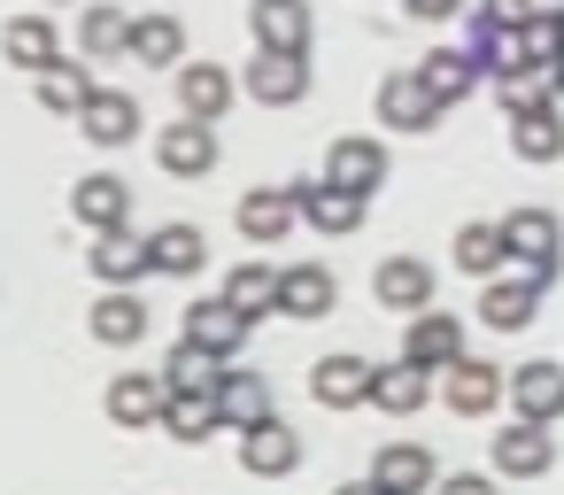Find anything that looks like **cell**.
Returning <instances> with one entry per match:
<instances>
[{
	"label": "cell",
	"mask_w": 564,
	"mask_h": 495,
	"mask_svg": "<svg viewBox=\"0 0 564 495\" xmlns=\"http://www.w3.org/2000/svg\"><path fill=\"white\" fill-rule=\"evenodd\" d=\"M402 9H410L417 24H448V17H471L464 0H402Z\"/></svg>",
	"instance_id": "cell-42"
},
{
	"label": "cell",
	"mask_w": 564,
	"mask_h": 495,
	"mask_svg": "<svg viewBox=\"0 0 564 495\" xmlns=\"http://www.w3.org/2000/svg\"><path fill=\"white\" fill-rule=\"evenodd\" d=\"M155 163H163L171 179H209V171H217V125H194V117L163 125V132H155Z\"/></svg>",
	"instance_id": "cell-8"
},
{
	"label": "cell",
	"mask_w": 564,
	"mask_h": 495,
	"mask_svg": "<svg viewBox=\"0 0 564 495\" xmlns=\"http://www.w3.org/2000/svg\"><path fill=\"white\" fill-rule=\"evenodd\" d=\"M0 55H9L17 71H55L63 63V47H55V24L47 17H17V24H0Z\"/></svg>",
	"instance_id": "cell-30"
},
{
	"label": "cell",
	"mask_w": 564,
	"mask_h": 495,
	"mask_svg": "<svg viewBox=\"0 0 564 495\" xmlns=\"http://www.w3.org/2000/svg\"><path fill=\"white\" fill-rule=\"evenodd\" d=\"M217 426H225L217 395H171V410H163V433L171 441H209Z\"/></svg>",
	"instance_id": "cell-38"
},
{
	"label": "cell",
	"mask_w": 564,
	"mask_h": 495,
	"mask_svg": "<svg viewBox=\"0 0 564 495\" xmlns=\"http://www.w3.org/2000/svg\"><path fill=\"white\" fill-rule=\"evenodd\" d=\"M163 379H171V395H217V379H225V364H217L209 348H194V341H178V348L163 356Z\"/></svg>",
	"instance_id": "cell-37"
},
{
	"label": "cell",
	"mask_w": 564,
	"mask_h": 495,
	"mask_svg": "<svg viewBox=\"0 0 564 495\" xmlns=\"http://www.w3.org/2000/svg\"><path fill=\"white\" fill-rule=\"evenodd\" d=\"M240 94H248L256 109H294V101L310 94V55H263V47H256V63L240 71Z\"/></svg>",
	"instance_id": "cell-3"
},
{
	"label": "cell",
	"mask_w": 564,
	"mask_h": 495,
	"mask_svg": "<svg viewBox=\"0 0 564 495\" xmlns=\"http://www.w3.org/2000/svg\"><path fill=\"white\" fill-rule=\"evenodd\" d=\"M248 32L263 55H310V0H256Z\"/></svg>",
	"instance_id": "cell-16"
},
{
	"label": "cell",
	"mask_w": 564,
	"mask_h": 495,
	"mask_svg": "<svg viewBox=\"0 0 564 495\" xmlns=\"http://www.w3.org/2000/svg\"><path fill=\"white\" fill-rule=\"evenodd\" d=\"M433 395H441V379L417 372L410 356H402V364H379V379H371V410H387V418H410V410H425Z\"/></svg>",
	"instance_id": "cell-25"
},
{
	"label": "cell",
	"mask_w": 564,
	"mask_h": 495,
	"mask_svg": "<svg viewBox=\"0 0 564 495\" xmlns=\"http://www.w3.org/2000/svg\"><path fill=\"white\" fill-rule=\"evenodd\" d=\"M171 86H178V117H194V125H217L232 109V94H240V78L225 63H186Z\"/></svg>",
	"instance_id": "cell-9"
},
{
	"label": "cell",
	"mask_w": 564,
	"mask_h": 495,
	"mask_svg": "<svg viewBox=\"0 0 564 495\" xmlns=\"http://www.w3.org/2000/svg\"><path fill=\"white\" fill-rule=\"evenodd\" d=\"M217 410H225V426L256 433V426H271V418H279V395H271V379H263V372L225 364V379H217Z\"/></svg>",
	"instance_id": "cell-14"
},
{
	"label": "cell",
	"mask_w": 564,
	"mask_h": 495,
	"mask_svg": "<svg viewBox=\"0 0 564 495\" xmlns=\"http://www.w3.org/2000/svg\"><path fill=\"white\" fill-rule=\"evenodd\" d=\"M132 9H109V0H101V9H86L78 17V47L94 55V63H109V55H132Z\"/></svg>",
	"instance_id": "cell-32"
},
{
	"label": "cell",
	"mask_w": 564,
	"mask_h": 495,
	"mask_svg": "<svg viewBox=\"0 0 564 495\" xmlns=\"http://www.w3.org/2000/svg\"><path fill=\"white\" fill-rule=\"evenodd\" d=\"M248 333H256V325L217 294V302H194V310H186V333H178V341H194V348H209L217 364H232V356L248 348Z\"/></svg>",
	"instance_id": "cell-11"
},
{
	"label": "cell",
	"mask_w": 564,
	"mask_h": 495,
	"mask_svg": "<svg viewBox=\"0 0 564 495\" xmlns=\"http://www.w3.org/2000/svg\"><path fill=\"white\" fill-rule=\"evenodd\" d=\"M86 325H94L101 348H140V341H148V302H140V287H109V294L86 310Z\"/></svg>",
	"instance_id": "cell-19"
},
{
	"label": "cell",
	"mask_w": 564,
	"mask_h": 495,
	"mask_svg": "<svg viewBox=\"0 0 564 495\" xmlns=\"http://www.w3.org/2000/svg\"><path fill=\"white\" fill-rule=\"evenodd\" d=\"M286 194H294L302 225L325 233V240H348V233L364 225V209H371V202H356V194H340V186H325V179H294Z\"/></svg>",
	"instance_id": "cell-6"
},
{
	"label": "cell",
	"mask_w": 564,
	"mask_h": 495,
	"mask_svg": "<svg viewBox=\"0 0 564 495\" xmlns=\"http://www.w3.org/2000/svg\"><path fill=\"white\" fill-rule=\"evenodd\" d=\"M379 125H387V132H433V125H441V101L425 94L417 71H387V86H379Z\"/></svg>",
	"instance_id": "cell-10"
},
{
	"label": "cell",
	"mask_w": 564,
	"mask_h": 495,
	"mask_svg": "<svg viewBox=\"0 0 564 495\" xmlns=\"http://www.w3.org/2000/svg\"><path fill=\"white\" fill-rule=\"evenodd\" d=\"M333 495H379V487H371V480H348V487H333Z\"/></svg>",
	"instance_id": "cell-45"
},
{
	"label": "cell",
	"mask_w": 564,
	"mask_h": 495,
	"mask_svg": "<svg viewBox=\"0 0 564 495\" xmlns=\"http://www.w3.org/2000/svg\"><path fill=\"white\" fill-rule=\"evenodd\" d=\"M502 248H510V263H556L564 256V225L549 209H510L502 217Z\"/></svg>",
	"instance_id": "cell-23"
},
{
	"label": "cell",
	"mask_w": 564,
	"mask_h": 495,
	"mask_svg": "<svg viewBox=\"0 0 564 495\" xmlns=\"http://www.w3.org/2000/svg\"><path fill=\"white\" fill-rule=\"evenodd\" d=\"M240 464H248L256 480H286V472H302V433H294L286 418H271V426L240 433Z\"/></svg>",
	"instance_id": "cell-22"
},
{
	"label": "cell",
	"mask_w": 564,
	"mask_h": 495,
	"mask_svg": "<svg viewBox=\"0 0 564 495\" xmlns=\"http://www.w3.org/2000/svg\"><path fill=\"white\" fill-rule=\"evenodd\" d=\"M479 17H487V24H502V32H525V24H533L525 0H479Z\"/></svg>",
	"instance_id": "cell-41"
},
{
	"label": "cell",
	"mask_w": 564,
	"mask_h": 495,
	"mask_svg": "<svg viewBox=\"0 0 564 495\" xmlns=\"http://www.w3.org/2000/svg\"><path fill=\"white\" fill-rule=\"evenodd\" d=\"M78 132L94 140V148H132L148 125H140V101L132 94H117V86H101L94 101H86V117H78Z\"/></svg>",
	"instance_id": "cell-21"
},
{
	"label": "cell",
	"mask_w": 564,
	"mask_h": 495,
	"mask_svg": "<svg viewBox=\"0 0 564 495\" xmlns=\"http://www.w3.org/2000/svg\"><path fill=\"white\" fill-rule=\"evenodd\" d=\"M479 318H487L495 333H525V325L541 318V287H525L518 271H510V279H487V294H479Z\"/></svg>",
	"instance_id": "cell-29"
},
{
	"label": "cell",
	"mask_w": 564,
	"mask_h": 495,
	"mask_svg": "<svg viewBox=\"0 0 564 495\" xmlns=\"http://www.w3.org/2000/svg\"><path fill=\"white\" fill-rule=\"evenodd\" d=\"M417 78H425V94H433V101L448 109V101H464V94L479 86V63H471L464 47H433V55L417 63Z\"/></svg>",
	"instance_id": "cell-33"
},
{
	"label": "cell",
	"mask_w": 564,
	"mask_h": 495,
	"mask_svg": "<svg viewBox=\"0 0 564 495\" xmlns=\"http://www.w3.org/2000/svg\"><path fill=\"white\" fill-rule=\"evenodd\" d=\"M402 356L417 364V372H448V364H464V318H441V310H425V318H410V341H402Z\"/></svg>",
	"instance_id": "cell-20"
},
{
	"label": "cell",
	"mask_w": 564,
	"mask_h": 495,
	"mask_svg": "<svg viewBox=\"0 0 564 495\" xmlns=\"http://www.w3.org/2000/svg\"><path fill=\"white\" fill-rule=\"evenodd\" d=\"M70 217L101 240V233H124L132 225V186L117 179V171H94V179H78L70 186Z\"/></svg>",
	"instance_id": "cell-5"
},
{
	"label": "cell",
	"mask_w": 564,
	"mask_h": 495,
	"mask_svg": "<svg viewBox=\"0 0 564 495\" xmlns=\"http://www.w3.org/2000/svg\"><path fill=\"white\" fill-rule=\"evenodd\" d=\"M502 395H510V372H502V364H487V356H464V364H448V372H441V402H448L456 418H487Z\"/></svg>",
	"instance_id": "cell-4"
},
{
	"label": "cell",
	"mask_w": 564,
	"mask_h": 495,
	"mask_svg": "<svg viewBox=\"0 0 564 495\" xmlns=\"http://www.w3.org/2000/svg\"><path fill=\"white\" fill-rule=\"evenodd\" d=\"M371 294H379V310H394V318H425V310H433V263H425V256H387V263L371 271Z\"/></svg>",
	"instance_id": "cell-7"
},
{
	"label": "cell",
	"mask_w": 564,
	"mask_h": 495,
	"mask_svg": "<svg viewBox=\"0 0 564 495\" xmlns=\"http://www.w3.org/2000/svg\"><path fill=\"white\" fill-rule=\"evenodd\" d=\"M495 94H502V109L510 117H525V109H549L556 94H549V71H518V78H495Z\"/></svg>",
	"instance_id": "cell-39"
},
{
	"label": "cell",
	"mask_w": 564,
	"mask_h": 495,
	"mask_svg": "<svg viewBox=\"0 0 564 495\" xmlns=\"http://www.w3.org/2000/svg\"><path fill=\"white\" fill-rule=\"evenodd\" d=\"M101 402H109L117 426H163V410H171V379H163V372H117Z\"/></svg>",
	"instance_id": "cell-13"
},
{
	"label": "cell",
	"mask_w": 564,
	"mask_h": 495,
	"mask_svg": "<svg viewBox=\"0 0 564 495\" xmlns=\"http://www.w3.org/2000/svg\"><path fill=\"white\" fill-rule=\"evenodd\" d=\"M533 9V24H564V0H525Z\"/></svg>",
	"instance_id": "cell-43"
},
{
	"label": "cell",
	"mask_w": 564,
	"mask_h": 495,
	"mask_svg": "<svg viewBox=\"0 0 564 495\" xmlns=\"http://www.w3.org/2000/svg\"><path fill=\"white\" fill-rule=\"evenodd\" d=\"M371 487H379V495H425V487H441V464H433V449H417V441H387V449L371 456Z\"/></svg>",
	"instance_id": "cell-15"
},
{
	"label": "cell",
	"mask_w": 564,
	"mask_h": 495,
	"mask_svg": "<svg viewBox=\"0 0 564 495\" xmlns=\"http://www.w3.org/2000/svg\"><path fill=\"white\" fill-rule=\"evenodd\" d=\"M148 256H155V271H171V279H202V263H209V233L202 225H155L148 233Z\"/></svg>",
	"instance_id": "cell-27"
},
{
	"label": "cell",
	"mask_w": 564,
	"mask_h": 495,
	"mask_svg": "<svg viewBox=\"0 0 564 495\" xmlns=\"http://www.w3.org/2000/svg\"><path fill=\"white\" fill-rule=\"evenodd\" d=\"M549 94H556V109H564V63H556V71H549Z\"/></svg>",
	"instance_id": "cell-44"
},
{
	"label": "cell",
	"mask_w": 564,
	"mask_h": 495,
	"mask_svg": "<svg viewBox=\"0 0 564 495\" xmlns=\"http://www.w3.org/2000/svg\"><path fill=\"white\" fill-rule=\"evenodd\" d=\"M101 86H94V71H78L70 55L55 63V71H40V101L55 109V117H86V101H94Z\"/></svg>",
	"instance_id": "cell-35"
},
{
	"label": "cell",
	"mask_w": 564,
	"mask_h": 495,
	"mask_svg": "<svg viewBox=\"0 0 564 495\" xmlns=\"http://www.w3.org/2000/svg\"><path fill=\"white\" fill-rule=\"evenodd\" d=\"M510 410L533 418V426H556V418H564V364H549V356L518 364V372H510Z\"/></svg>",
	"instance_id": "cell-17"
},
{
	"label": "cell",
	"mask_w": 564,
	"mask_h": 495,
	"mask_svg": "<svg viewBox=\"0 0 564 495\" xmlns=\"http://www.w3.org/2000/svg\"><path fill=\"white\" fill-rule=\"evenodd\" d=\"M510 155H518V163H556V155H564V109L549 101V109L510 117Z\"/></svg>",
	"instance_id": "cell-31"
},
{
	"label": "cell",
	"mask_w": 564,
	"mask_h": 495,
	"mask_svg": "<svg viewBox=\"0 0 564 495\" xmlns=\"http://www.w3.org/2000/svg\"><path fill=\"white\" fill-rule=\"evenodd\" d=\"M333 302H340V279H333L325 263L279 271V318H333Z\"/></svg>",
	"instance_id": "cell-24"
},
{
	"label": "cell",
	"mask_w": 564,
	"mask_h": 495,
	"mask_svg": "<svg viewBox=\"0 0 564 495\" xmlns=\"http://www.w3.org/2000/svg\"><path fill=\"white\" fill-rule=\"evenodd\" d=\"M371 379H379V364H364V356H325L317 372H310V395H317V410H364L371 402Z\"/></svg>",
	"instance_id": "cell-12"
},
{
	"label": "cell",
	"mask_w": 564,
	"mask_h": 495,
	"mask_svg": "<svg viewBox=\"0 0 564 495\" xmlns=\"http://www.w3.org/2000/svg\"><path fill=\"white\" fill-rule=\"evenodd\" d=\"M294 225H302V209H294V194H286V186H256V194H240V233H248L256 248L286 240Z\"/></svg>",
	"instance_id": "cell-26"
},
{
	"label": "cell",
	"mask_w": 564,
	"mask_h": 495,
	"mask_svg": "<svg viewBox=\"0 0 564 495\" xmlns=\"http://www.w3.org/2000/svg\"><path fill=\"white\" fill-rule=\"evenodd\" d=\"M325 186H340V194L371 202V194L387 186V140H364V132L333 140V148H325Z\"/></svg>",
	"instance_id": "cell-2"
},
{
	"label": "cell",
	"mask_w": 564,
	"mask_h": 495,
	"mask_svg": "<svg viewBox=\"0 0 564 495\" xmlns=\"http://www.w3.org/2000/svg\"><path fill=\"white\" fill-rule=\"evenodd\" d=\"M448 263H456V271H471V279H502V263H510L502 225H464V233H456V248H448Z\"/></svg>",
	"instance_id": "cell-34"
},
{
	"label": "cell",
	"mask_w": 564,
	"mask_h": 495,
	"mask_svg": "<svg viewBox=\"0 0 564 495\" xmlns=\"http://www.w3.org/2000/svg\"><path fill=\"white\" fill-rule=\"evenodd\" d=\"M86 271H94V279H101V294H109V287H140V279L155 271V256H148V240L124 225V233H101V240H94Z\"/></svg>",
	"instance_id": "cell-18"
},
{
	"label": "cell",
	"mask_w": 564,
	"mask_h": 495,
	"mask_svg": "<svg viewBox=\"0 0 564 495\" xmlns=\"http://www.w3.org/2000/svg\"><path fill=\"white\" fill-rule=\"evenodd\" d=\"M433 495H502V480H495V472H448Z\"/></svg>",
	"instance_id": "cell-40"
},
{
	"label": "cell",
	"mask_w": 564,
	"mask_h": 495,
	"mask_svg": "<svg viewBox=\"0 0 564 495\" xmlns=\"http://www.w3.org/2000/svg\"><path fill=\"white\" fill-rule=\"evenodd\" d=\"M225 302H232L248 325L271 318V310H279V271H271V263H240V271L225 279Z\"/></svg>",
	"instance_id": "cell-36"
},
{
	"label": "cell",
	"mask_w": 564,
	"mask_h": 495,
	"mask_svg": "<svg viewBox=\"0 0 564 495\" xmlns=\"http://www.w3.org/2000/svg\"><path fill=\"white\" fill-rule=\"evenodd\" d=\"M556 464V441H549V426H533V418H510L495 441H487V472L495 480H541Z\"/></svg>",
	"instance_id": "cell-1"
},
{
	"label": "cell",
	"mask_w": 564,
	"mask_h": 495,
	"mask_svg": "<svg viewBox=\"0 0 564 495\" xmlns=\"http://www.w3.org/2000/svg\"><path fill=\"white\" fill-rule=\"evenodd\" d=\"M132 63L178 78V71H186V24H178V17H140V24H132Z\"/></svg>",
	"instance_id": "cell-28"
}]
</instances>
